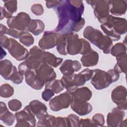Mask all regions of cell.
Here are the masks:
<instances>
[{"mask_svg":"<svg viewBox=\"0 0 127 127\" xmlns=\"http://www.w3.org/2000/svg\"><path fill=\"white\" fill-rule=\"evenodd\" d=\"M55 8L59 18L56 32L66 34L77 32L84 25V19L81 18L84 11L82 1L60 0Z\"/></svg>","mask_w":127,"mask_h":127,"instance_id":"1","label":"cell"},{"mask_svg":"<svg viewBox=\"0 0 127 127\" xmlns=\"http://www.w3.org/2000/svg\"><path fill=\"white\" fill-rule=\"evenodd\" d=\"M83 35L84 37L101 49L104 53L109 54L110 52L112 45V40L107 36L103 35L101 31L92 27L88 26L85 29Z\"/></svg>","mask_w":127,"mask_h":127,"instance_id":"2","label":"cell"},{"mask_svg":"<svg viewBox=\"0 0 127 127\" xmlns=\"http://www.w3.org/2000/svg\"><path fill=\"white\" fill-rule=\"evenodd\" d=\"M92 71L91 82L96 89H102L106 88L114 82L109 71L107 72L98 69L92 70Z\"/></svg>","mask_w":127,"mask_h":127,"instance_id":"3","label":"cell"},{"mask_svg":"<svg viewBox=\"0 0 127 127\" xmlns=\"http://www.w3.org/2000/svg\"><path fill=\"white\" fill-rule=\"evenodd\" d=\"M94 9V13L98 20L104 23L109 16V0H86Z\"/></svg>","mask_w":127,"mask_h":127,"instance_id":"4","label":"cell"},{"mask_svg":"<svg viewBox=\"0 0 127 127\" xmlns=\"http://www.w3.org/2000/svg\"><path fill=\"white\" fill-rule=\"evenodd\" d=\"M30 21L31 19L28 14L24 12H20L16 16H12L7 19V24L11 29L21 31H28Z\"/></svg>","mask_w":127,"mask_h":127,"instance_id":"5","label":"cell"},{"mask_svg":"<svg viewBox=\"0 0 127 127\" xmlns=\"http://www.w3.org/2000/svg\"><path fill=\"white\" fill-rule=\"evenodd\" d=\"M6 49L11 55L18 61L26 59L28 56L27 50L14 39L9 38Z\"/></svg>","mask_w":127,"mask_h":127,"instance_id":"6","label":"cell"},{"mask_svg":"<svg viewBox=\"0 0 127 127\" xmlns=\"http://www.w3.org/2000/svg\"><path fill=\"white\" fill-rule=\"evenodd\" d=\"M71 94L68 91L56 96L50 101L49 104L50 108L54 111L66 108L71 103Z\"/></svg>","mask_w":127,"mask_h":127,"instance_id":"7","label":"cell"},{"mask_svg":"<svg viewBox=\"0 0 127 127\" xmlns=\"http://www.w3.org/2000/svg\"><path fill=\"white\" fill-rule=\"evenodd\" d=\"M60 35L54 31H46L39 42V46L43 49L52 48L58 44Z\"/></svg>","mask_w":127,"mask_h":127,"instance_id":"8","label":"cell"},{"mask_svg":"<svg viewBox=\"0 0 127 127\" xmlns=\"http://www.w3.org/2000/svg\"><path fill=\"white\" fill-rule=\"evenodd\" d=\"M126 89L122 86L117 87L112 92V98L120 109H126Z\"/></svg>","mask_w":127,"mask_h":127,"instance_id":"9","label":"cell"},{"mask_svg":"<svg viewBox=\"0 0 127 127\" xmlns=\"http://www.w3.org/2000/svg\"><path fill=\"white\" fill-rule=\"evenodd\" d=\"M16 72V67L12 65L10 61L7 60L1 61L0 74L4 79L10 80Z\"/></svg>","mask_w":127,"mask_h":127,"instance_id":"10","label":"cell"},{"mask_svg":"<svg viewBox=\"0 0 127 127\" xmlns=\"http://www.w3.org/2000/svg\"><path fill=\"white\" fill-rule=\"evenodd\" d=\"M80 64L77 61L66 60L60 68L62 73L64 75L72 74L74 71H77L81 68Z\"/></svg>","mask_w":127,"mask_h":127,"instance_id":"11","label":"cell"},{"mask_svg":"<svg viewBox=\"0 0 127 127\" xmlns=\"http://www.w3.org/2000/svg\"><path fill=\"white\" fill-rule=\"evenodd\" d=\"M109 11L115 15L124 14L127 9V0H109Z\"/></svg>","mask_w":127,"mask_h":127,"instance_id":"12","label":"cell"},{"mask_svg":"<svg viewBox=\"0 0 127 127\" xmlns=\"http://www.w3.org/2000/svg\"><path fill=\"white\" fill-rule=\"evenodd\" d=\"M71 108L74 112L81 116H83L89 113L92 109L90 104L86 102L79 101L71 99Z\"/></svg>","mask_w":127,"mask_h":127,"instance_id":"13","label":"cell"},{"mask_svg":"<svg viewBox=\"0 0 127 127\" xmlns=\"http://www.w3.org/2000/svg\"><path fill=\"white\" fill-rule=\"evenodd\" d=\"M31 112L36 114L37 118L42 120L47 115L46 106L38 100H34L30 103L28 105Z\"/></svg>","mask_w":127,"mask_h":127,"instance_id":"14","label":"cell"},{"mask_svg":"<svg viewBox=\"0 0 127 127\" xmlns=\"http://www.w3.org/2000/svg\"><path fill=\"white\" fill-rule=\"evenodd\" d=\"M70 93L71 94V99L79 101L86 102L89 100L92 96V92L86 87L79 89L77 88Z\"/></svg>","mask_w":127,"mask_h":127,"instance_id":"15","label":"cell"},{"mask_svg":"<svg viewBox=\"0 0 127 127\" xmlns=\"http://www.w3.org/2000/svg\"><path fill=\"white\" fill-rule=\"evenodd\" d=\"M17 3L16 0H6L4 1V6L2 8L0 7L1 11V18L6 17L9 18L11 17L12 14L17 10Z\"/></svg>","mask_w":127,"mask_h":127,"instance_id":"16","label":"cell"},{"mask_svg":"<svg viewBox=\"0 0 127 127\" xmlns=\"http://www.w3.org/2000/svg\"><path fill=\"white\" fill-rule=\"evenodd\" d=\"M81 62L84 66H90L96 65L98 61V54L92 50L86 53L81 59Z\"/></svg>","mask_w":127,"mask_h":127,"instance_id":"17","label":"cell"},{"mask_svg":"<svg viewBox=\"0 0 127 127\" xmlns=\"http://www.w3.org/2000/svg\"><path fill=\"white\" fill-rule=\"evenodd\" d=\"M41 59L43 63L54 67L58 66L63 61L62 58H57L53 54L45 51H43L41 56Z\"/></svg>","mask_w":127,"mask_h":127,"instance_id":"18","label":"cell"},{"mask_svg":"<svg viewBox=\"0 0 127 127\" xmlns=\"http://www.w3.org/2000/svg\"><path fill=\"white\" fill-rule=\"evenodd\" d=\"M44 29V24L40 20L32 19L28 28V31L32 32L34 35H38L41 33Z\"/></svg>","mask_w":127,"mask_h":127,"instance_id":"19","label":"cell"},{"mask_svg":"<svg viewBox=\"0 0 127 127\" xmlns=\"http://www.w3.org/2000/svg\"><path fill=\"white\" fill-rule=\"evenodd\" d=\"M46 88L51 89L55 93H58L64 89V87L61 80H53L46 83Z\"/></svg>","mask_w":127,"mask_h":127,"instance_id":"20","label":"cell"},{"mask_svg":"<svg viewBox=\"0 0 127 127\" xmlns=\"http://www.w3.org/2000/svg\"><path fill=\"white\" fill-rule=\"evenodd\" d=\"M13 92V88L9 84H3L0 87V96L2 97H9L12 95Z\"/></svg>","mask_w":127,"mask_h":127,"instance_id":"21","label":"cell"},{"mask_svg":"<svg viewBox=\"0 0 127 127\" xmlns=\"http://www.w3.org/2000/svg\"><path fill=\"white\" fill-rule=\"evenodd\" d=\"M20 41L26 46H30L34 43V38L30 34L24 32L19 38Z\"/></svg>","mask_w":127,"mask_h":127,"instance_id":"22","label":"cell"},{"mask_svg":"<svg viewBox=\"0 0 127 127\" xmlns=\"http://www.w3.org/2000/svg\"><path fill=\"white\" fill-rule=\"evenodd\" d=\"M124 50H126V47H124V45L122 44V43H117L113 47L112 50L110 51L114 56H117L122 53H126V51H124Z\"/></svg>","mask_w":127,"mask_h":127,"instance_id":"23","label":"cell"},{"mask_svg":"<svg viewBox=\"0 0 127 127\" xmlns=\"http://www.w3.org/2000/svg\"><path fill=\"white\" fill-rule=\"evenodd\" d=\"M8 106L10 109L13 111H16L21 108V103L17 100L13 99L8 102Z\"/></svg>","mask_w":127,"mask_h":127,"instance_id":"24","label":"cell"},{"mask_svg":"<svg viewBox=\"0 0 127 127\" xmlns=\"http://www.w3.org/2000/svg\"><path fill=\"white\" fill-rule=\"evenodd\" d=\"M31 9L33 13L37 15L42 14L44 12V9L42 5L39 3L33 4L31 6Z\"/></svg>","mask_w":127,"mask_h":127,"instance_id":"25","label":"cell"},{"mask_svg":"<svg viewBox=\"0 0 127 127\" xmlns=\"http://www.w3.org/2000/svg\"><path fill=\"white\" fill-rule=\"evenodd\" d=\"M54 92L50 89L46 88L45 91L42 93V98L45 101H47L54 95Z\"/></svg>","mask_w":127,"mask_h":127,"instance_id":"26","label":"cell"},{"mask_svg":"<svg viewBox=\"0 0 127 127\" xmlns=\"http://www.w3.org/2000/svg\"><path fill=\"white\" fill-rule=\"evenodd\" d=\"M60 0H54V1H46V6L49 8L51 7H55L60 2Z\"/></svg>","mask_w":127,"mask_h":127,"instance_id":"27","label":"cell"}]
</instances>
